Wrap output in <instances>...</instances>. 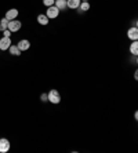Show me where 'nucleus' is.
<instances>
[{
  "label": "nucleus",
  "instance_id": "1",
  "mask_svg": "<svg viewBox=\"0 0 138 153\" xmlns=\"http://www.w3.org/2000/svg\"><path fill=\"white\" fill-rule=\"evenodd\" d=\"M47 98H48V102L55 103V105L61 102V95H60V93H58V90H55V88H53L51 91L47 93Z\"/></svg>",
  "mask_w": 138,
  "mask_h": 153
},
{
  "label": "nucleus",
  "instance_id": "2",
  "mask_svg": "<svg viewBox=\"0 0 138 153\" xmlns=\"http://www.w3.org/2000/svg\"><path fill=\"white\" fill-rule=\"evenodd\" d=\"M22 28V24L21 21H18V19H13V21H8V30H10L11 33L13 32H18L19 29Z\"/></svg>",
  "mask_w": 138,
  "mask_h": 153
},
{
  "label": "nucleus",
  "instance_id": "3",
  "mask_svg": "<svg viewBox=\"0 0 138 153\" xmlns=\"http://www.w3.org/2000/svg\"><path fill=\"white\" fill-rule=\"evenodd\" d=\"M61 11L58 10L55 6H50V7H47V11H46V15L48 17V19H54V18H57L58 15H60Z\"/></svg>",
  "mask_w": 138,
  "mask_h": 153
},
{
  "label": "nucleus",
  "instance_id": "4",
  "mask_svg": "<svg viewBox=\"0 0 138 153\" xmlns=\"http://www.w3.org/2000/svg\"><path fill=\"white\" fill-rule=\"evenodd\" d=\"M11 145L7 138H0V153H7L10 150Z\"/></svg>",
  "mask_w": 138,
  "mask_h": 153
},
{
  "label": "nucleus",
  "instance_id": "5",
  "mask_svg": "<svg viewBox=\"0 0 138 153\" xmlns=\"http://www.w3.org/2000/svg\"><path fill=\"white\" fill-rule=\"evenodd\" d=\"M127 37L130 40H137L138 39V29H137V26H131L130 29L127 30Z\"/></svg>",
  "mask_w": 138,
  "mask_h": 153
},
{
  "label": "nucleus",
  "instance_id": "6",
  "mask_svg": "<svg viewBox=\"0 0 138 153\" xmlns=\"http://www.w3.org/2000/svg\"><path fill=\"white\" fill-rule=\"evenodd\" d=\"M10 46H11V39L3 36V37L0 39V50H8Z\"/></svg>",
  "mask_w": 138,
  "mask_h": 153
},
{
  "label": "nucleus",
  "instance_id": "7",
  "mask_svg": "<svg viewBox=\"0 0 138 153\" xmlns=\"http://www.w3.org/2000/svg\"><path fill=\"white\" fill-rule=\"evenodd\" d=\"M18 13H19V11H18L17 8H11V10H8L7 13H6V17H4V18H7L8 21H13V19H17V17H18Z\"/></svg>",
  "mask_w": 138,
  "mask_h": 153
},
{
  "label": "nucleus",
  "instance_id": "8",
  "mask_svg": "<svg viewBox=\"0 0 138 153\" xmlns=\"http://www.w3.org/2000/svg\"><path fill=\"white\" fill-rule=\"evenodd\" d=\"M18 48L21 51H26V50H29V47H31V43H29V40H26V39H22V40H19L18 42Z\"/></svg>",
  "mask_w": 138,
  "mask_h": 153
},
{
  "label": "nucleus",
  "instance_id": "9",
  "mask_svg": "<svg viewBox=\"0 0 138 153\" xmlns=\"http://www.w3.org/2000/svg\"><path fill=\"white\" fill-rule=\"evenodd\" d=\"M54 6H55L60 11H65L68 8L66 0H55V1H54Z\"/></svg>",
  "mask_w": 138,
  "mask_h": 153
},
{
  "label": "nucleus",
  "instance_id": "10",
  "mask_svg": "<svg viewBox=\"0 0 138 153\" xmlns=\"http://www.w3.org/2000/svg\"><path fill=\"white\" fill-rule=\"evenodd\" d=\"M8 51H10V54H11V55H14V57H19V55H21V53H22V51L18 48L17 44H11V46L8 47Z\"/></svg>",
  "mask_w": 138,
  "mask_h": 153
},
{
  "label": "nucleus",
  "instance_id": "11",
  "mask_svg": "<svg viewBox=\"0 0 138 153\" xmlns=\"http://www.w3.org/2000/svg\"><path fill=\"white\" fill-rule=\"evenodd\" d=\"M80 0H66V6L68 8H72V10H76V8L80 6Z\"/></svg>",
  "mask_w": 138,
  "mask_h": 153
},
{
  "label": "nucleus",
  "instance_id": "12",
  "mask_svg": "<svg viewBox=\"0 0 138 153\" xmlns=\"http://www.w3.org/2000/svg\"><path fill=\"white\" fill-rule=\"evenodd\" d=\"M48 17H47L46 14H39L37 15V22H39L40 25H43V26H46L47 24H48Z\"/></svg>",
  "mask_w": 138,
  "mask_h": 153
},
{
  "label": "nucleus",
  "instance_id": "13",
  "mask_svg": "<svg viewBox=\"0 0 138 153\" xmlns=\"http://www.w3.org/2000/svg\"><path fill=\"white\" fill-rule=\"evenodd\" d=\"M76 10H78L79 13H86V11L90 10V3H89V1H81L80 6H79Z\"/></svg>",
  "mask_w": 138,
  "mask_h": 153
},
{
  "label": "nucleus",
  "instance_id": "14",
  "mask_svg": "<svg viewBox=\"0 0 138 153\" xmlns=\"http://www.w3.org/2000/svg\"><path fill=\"white\" fill-rule=\"evenodd\" d=\"M130 53L133 54V55H138V43H137V40H134V42L130 44Z\"/></svg>",
  "mask_w": 138,
  "mask_h": 153
},
{
  "label": "nucleus",
  "instance_id": "15",
  "mask_svg": "<svg viewBox=\"0 0 138 153\" xmlns=\"http://www.w3.org/2000/svg\"><path fill=\"white\" fill-rule=\"evenodd\" d=\"M7 28H8V19L7 18H1V19H0V30L3 32V30H6Z\"/></svg>",
  "mask_w": 138,
  "mask_h": 153
},
{
  "label": "nucleus",
  "instance_id": "16",
  "mask_svg": "<svg viewBox=\"0 0 138 153\" xmlns=\"http://www.w3.org/2000/svg\"><path fill=\"white\" fill-rule=\"evenodd\" d=\"M54 1H55V0H43V4H44L46 7H50V6H54Z\"/></svg>",
  "mask_w": 138,
  "mask_h": 153
},
{
  "label": "nucleus",
  "instance_id": "17",
  "mask_svg": "<svg viewBox=\"0 0 138 153\" xmlns=\"http://www.w3.org/2000/svg\"><path fill=\"white\" fill-rule=\"evenodd\" d=\"M40 100H42V102H47V101H48V98H47V94L43 93L42 95H40Z\"/></svg>",
  "mask_w": 138,
  "mask_h": 153
},
{
  "label": "nucleus",
  "instance_id": "18",
  "mask_svg": "<svg viewBox=\"0 0 138 153\" xmlns=\"http://www.w3.org/2000/svg\"><path fill=\"white\" fill-rule=\"evenodd\" d=\"M3 36H6V37H10V36H11V32L8 30V29H6V30H3Z\"/></svg>",
  "mask_w": 138,
  "mask_h": 153
},
{
  "label": "nucleus",
  "instance_id": "19",
  "mask_svg": "<svg viewBox=\"0 0 138 153\" xmlns=\"http://www.w3.org/2000/svg\"><path fill=\"white\" fill-rule=\"evenodd\" d=\"M134 79H135V80H137V79H138V72H137V71L134 72Z\"/></svg>",
  "mask_w": 138,
  "mask_h": 153
},
{
  "label": "nucleus",
  "instance_id": "20",
  "mask_svg": "<svg viewBox=\"0 0 138 153\" xmlns=\"http://www.w3.org/2000/svg\"><path fill=\"white\" fill-rule=\"evenodd\" d=\"M80 1H89V0H80Z\"/></svg>",
  "mask_w": 138,
  "mask_h": 153
}]
</instances>
